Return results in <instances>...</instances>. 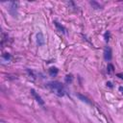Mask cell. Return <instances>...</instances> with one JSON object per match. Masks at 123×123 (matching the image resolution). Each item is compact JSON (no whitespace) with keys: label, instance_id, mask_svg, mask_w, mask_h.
Segmentation results:
<instances>
[{"label":"cell","instance_id":"cell-11","mask_svg":"<svg viewBox=\"0 0 123 123\" xmlns=\"http://www.w3.org/2000/svg\"><path fill=\"white\" fill-rule=\"evenodd\" d=\"M109 37H110V34H109V33H106V34H105V37H106L105 39H106V41L109 40Z\"/></svg>","mask_w":123,"mask_h":123},{"label":"cell","instance_id":"cell-3","mask_svg":"<svg viewBox=\"0 0 123 123\" xmlns=\"http://www.w3.org/2000/svg\"><path fill=\"white\" fill-rule=\"evenodd\" d=\"M44 42H45V39H44L43 34H42L41 32L37 33V43L38 45H43Z\"/></svg>","mask_w":123,"mask_h":123},{"label":"cell","instance_id":"cell-12","mask_svg":"<svg viewBox=\"0 0 123 123\" xmlns=\"http://www.w3.org/2000/svg\"><path fill=\"white\" fill-rule=\"evenodd\" d=\"M90 4H91V5H94V6L96 7V9H98V8H100V6H99V5H97V4L95 3V2H90Z\"/></svg>","mask_w":123,"mask_h":123},{"label":"cell","instance_id":"cell-5","mask_svg":"<svg viewBox=\"0 0 123 123\" xmlns=\"http://www.w3.org/2000/svg\"><path fill=\"white\" fill-rule=\"evenodd\" d=\"M31 93H32V94H33V96L36 98V100L37 101V103H39L40 105H43V104H44V102H43L42 98H41V97H40V96H39V95H38V94H37L34 89H31Z\"/></svg>","mask_w":123,"mask_h":123},{"label":"cell","instance_id":"cell-16","mask_svg":"<svg viewBox=\"0 0 123 123\" xmlns=\"http://www.w3.org/2000/svg\"><path fill=\"white\" fill-rule=\"evenodd\" d=\"M107 85H108L109 86H111V82H108V83H107Z\"/></svg>","mask_w":123,"mask_h":123},{"label":"cell","instance_id":"cell-8","mask_svg":"<svg viewBox=\"0 0 123 123\" xmlns=\"http://www.w3.org/2000/svg\"><path fill=\"white\" fill-rule=\"evenodd\" d=\"M78 97H79L82 101H84V102H86V103H87V104H89V103H90L86 97H85V96H83V95H81V94H78Z\"/></svg>","mask_w":123,"mask_h":123},{"label":"cell","instance_id":"cell-1","mask_svg":"<svg viewBox=\"0 0 123 123\" xmlns=\"http://www.w3.org/2000/svg\"><path fill=\"white\" fill-rule=\"evenodd\" d=\"M46 86L58 96H63L64 95V88H63L62 85L58 83V82H50L46 85Z\"/></svg>","mask_w":123,"mask_h":123},{"label":"cell","instance_id":"cell-6","mask_svg":"<svg viewBox=\"0 0 123 123\" xmlns=\"http://www.w3.org/2000/svg\"><path fill=\"white\" fill-rule=\"evenodd\" d=\"M54 24H55V26L57 27V29L60 31V32H62V33H65V28L63 27V26H62V25H60V23L59 22H57V21H55L54 22Z\"/></svg>","mask_w":123,"mask_h":123},{"label":"cell","instance_id":"cell-9","mask_svg":"<svg viewBox=\"0 0 123 123\" xmlns=\"http://www.w3.org/2000/svg\"><path fill=\"white\" fill-rule=\"evenodd\" d=\"M107 70H108L109 73H111V72L113 71V65L111 64V63H109V64H108V67H107Z\"/></svg>","mask_w":123,"mask_h":123},{"label":"cell","instance_id":"cell-15","mask_svg":"<svg viewBox=\"0 0 123 123\" xmlns=\"http://www.w3.org/2000/svg\"><path fill=\"white\" fill-rule=\"evenodd\" d=\"M119 90L121 91V93H123V87H122V86H120V87H119Z\"/></svg>","mask_w":123,"mask_h":123},{"label":"cell","instance_id":"cell-13","mask_svg":"<svg viewBox=\"0 0 123 123\" xmlns=\"http://www.w3.org/2000/svg\"><path fill=\"white\" fill-rule=\"evenodd\" d=\"M4 57H5L6 59H10V55H9V54L7 55V53H5V55H4Z\"/></svg>","mask_w":123,"mask_h":123},{"label":"cell","instance_id":"cell-10","mask_svg":"<svg viewBox=\"0 0 123 123\" xmlns=\"http://www.w3.org/2000/svg\"><path fill=\"white\" fill-rule=\"evenodd\" d=\"M65 82L66 83H71L72 82V75H67L65 77Z\"/></svg>","mask_w":123,"mask_h":123},{"label":"cell","instance_id":"cell-4","mask_svg":"<svg viewBox=\"0 0 123 123\" xmlns=\"http://www.w3.org/2000/svg\"><path fill=\"white\" fill-rule=\"evenodd\" d=\"M10 12L14 16L15 15V13H16V10H17V3L16 2H11L10 3Z\"/></svg>","mask_w":123,"mask_h":123},{"label":"cell","instance_id":"cell-2","mask_svg":"<svg viewBox=\"0 0 123 123\" xmlns=\"http://www.w3.org/2000/svg\"><path fill=\"white\" fill-rule=\"evenodd\" d=\"M104 59L106 61H111V49L110 47H106L104 50Z\"/></svg>","mask_w":123,"mask_h":123},{"label":"cell","instance_id":"cell-7","mask_svg":"<svg viewBox=\"0 0 123 123\" xmlns=\"http://www.w3.org/2000/svg\"><path fill=\"white\" fill-rule=\"evenodd\" d=\"M49 74H50L51 76H56V75L58 74V69H57L56 67H51V68L49 69Z\"/></svg>","mask_w":123,"mask_h":123},{"label":"cell","instance_id":"cell-17","mask_svg":"<svg viewBox=\"0 0 123 123\" xmlns=\"http://www.w3.org/2000/svg\"><path fill=\"white\" fill-rule=\"evenodd\" d=\"M2 123H5V122H2Z\"/></svg>","mask_w":123,"mask_h":123},{"label":"cell","instance_id":"cell-14","mask_svg":"<svg viewBox=\"0 0 123 123\" xmlns=\"http://www.w3.org/2000/svg\"><path fill=\"white\" fill-rule=\"evenodd\" d=\"M117 76H118L119 78H121V79H123V74H121V73H118V74H117Z\"/></svg>","mask_w":123,"mask_h":123}]
</instances>
